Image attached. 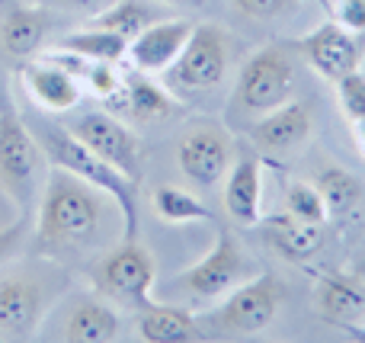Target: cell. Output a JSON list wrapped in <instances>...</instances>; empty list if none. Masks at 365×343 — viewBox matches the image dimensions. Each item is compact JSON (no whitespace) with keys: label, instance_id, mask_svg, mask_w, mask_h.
<instances>
[{"label":"cell","instance_id":"obj_15","mask_svg":"<svg viewBox=\"0 0 365 343\" xmlns=\"http://www.w3.org/2000/svg\"><path fill=\"white\" fill-rule=\"evenodd\" d=\"M221 203L227 215L244 228L263 222V160L257 154L237 158L227 167Z\"/></svg>","mask_w":365,"mask_h":343},{"label":"cell","instance_id":"obj_33","mask_svg":"<svg viewBox=\"0 0 365 343\" xmlns=\"http://www.w3.org/2000/svg\"><path fill=\"white\" fill-rule=\"evenodd\" d=\"M343 331H346V334H349V337H353V340L365 343V327H359V324H346V321H343Z\"/></svg>","mask_w":365,"mask_h":343},{"label":"cell","instance_id":"obj_28","mask_svg":"<svg viewBox=\"0 0 365 343\" xmlns=\"http://www.w3.org/2000/svg\"><path fill=\"white\" fill-rule=\"evenodd\" d=\"M285 212L292 218H302V222H311V225H324L330 215L321 190L311 183H302V180L289 183V190H285Z\"/></svg>","mask_w":365,"mask_h":343},{"label":"cell","instance_id":"obj_7","mask_svg":"<svg viewBox=\"0 0 365 343\" xmlns=\"http://www.w3.org/2000/svg\"><path fill=\"white\" fill-rule=\"evenodd\" d=\"M250 276H257L253 260L240 250L231 231H218V241L212 244V250L195 267H189L186 273L177 276V286L199 295V299H221L231 289H237L240 282H247Z\"/></svg>","mask_w":365,"mask_h":343},{"label":"cell","instance_id":"obj_25","mask_svg":"<svg viewBox=\"0 0 365 343\" xmlns=\"http://www.w3.org/2000/svg\"><path fill=\"white\" fill-rule=\"evenodd\" d=\"M317 190H321L324 205H327L330 215H346V212H353L359 205L365 186L356 173L343 170V167H327L317 177Z\"/></svg>","mask_w":365,"mask_h":343},{"label":"cell","instance_id":"obj_5","mask_svg":"<svg viewBox=\"0 0 365 343\" xmlns=\"http://www.w3.org/2000/svg\"><path fill=\"white\" fill-rule=\"evenodd\" d=\"M71 132H74L96 158H103L109 167H115L122 177L132 180L135 186L145 183V145H141V138L125 122H119L109 113L93 109V113L81 116V119L71 126Z\"/></svg>","mask_w":365,"mask_h":343},{"label":"cell","instance_id":"obj_19","mask_svg":"<svg viewBox=\"0 0 365 343\" xmlns=\"http://www.w3.org/2000/svg\"><path fill=\"white\" fill-rule=\"evenodd\" d=\"M48 19L36 6H13L0 19V48L10 58H29L42 48Z\"/></svg>","mask_w":365,"mask_h":343},{"label":"cell","instance_id":"obj_30","mask_svg":"<svg viewBox=\"0 0 365 343\" xmlns=\"http://www.w3.org/2000/svg\"><path fill=\"white\" fill-rule=\"evenodd\" d=\"M330 19H336L343 29H349L365 42V0H334Z\"/></svg>","mask_w":365,"mask_h":343},{"label":"cell","instance_id":"obj_21","mask_svg":"<svg viewBox=\"0 0 365 343\" xmlns=\"http://www.w3.org/2000/svg\"><path fill=\"white\" fill-rule=\"evenodd\" d=\"M55 48L71 51L77 58H87V61H125L128 55V39L115 36L109 29H100V26H87V29H77L71 36L58 39Z\"/></svg>","mask_w":365,"mask_h":343},{"label":"cell","instance_id":"obj_29","mask_svg":"<svg viewBox=\"0 0 365 343\" xmlns=\"http://www.w3.org/2000/svg\"><path fill=\"white\" fill-rule=\"evenodd\" d=\"M336 87V103H340V113L346 116L349 122H362L365 119V74L362 71H353V74L340 77L334 83Z\"/></svg>","mask_w":365,"mask_h":343},{"label":"cell","instance_id":"obj_22","mask_svg":"<svg viewBox=\"0 0 365 343\" xmlns=\"http://www.w3.org/2000/svg\"><path fill=\"white\" fill-rule=\"evenodd\" d=\"M321 228L324 225H311V222H302V218H292L289 212L269 218L272 241H276V247L282 250L289 260H308V257H314L324 244Z\"/></svg>","mask_w":365,"mask_h":343},{"label":"cell","instance_id":"obj_1","mask_svg":"<svg viewBox=\"0 0 365 343\" xmlns=\"http://www.w3.org/2000/svg\"><path fill=\"white\" fill-rule=\"evenodd\" d=\"M29 128H32V135H36L38 148H42V158L48 160L51 167H61V170L81 177L83 183L106 193L115 203V209L122 212L125 241H138V186L128 177H122L115 167H109L103 158H96L71 128L58 126V122H48V119H38L36 126H29Z\"/></svg>","mask_w":365,"mask_h":343},{"label":"cell","instance_id":"obj_2","mask_svg":"<svg viewBox=\"0 0 365 343\" xmlns=\"http://www.w3.org/2000/svg\"><path fill=\"white\" fill-rule=\"evenodd\" d=\"M96 186L83 183L81 177L51 167L38 199V237L58 247H83L100 235L103 205Z\"/></svg>","mask_w":365,"mask_h":343},{"label":"cell","instance_id":"obj_13","mask_svg":"<svg viewBox=\"0 0 365 343\" xmlns=\"http://www.w3.org/2000/svg\"><path fill=\"white\" fill-rule=\"evenodd\" d=\"M45 312L42 289L23 273L0 276V340H29Z\"/></svg>","mask_w":365,"mask_h":343},{"label":"cell","instance_id":"obj_24","mask_svg":"<svg viewBox=\"0 0 365 343\" xmlns=\"http://www.w3.org/2000/svg\"><path fill=\"white\" fill-rule=\"evenodd\" d=\"M151 209L158 212L160 222L186 225V222H212L215 212L192 193L177 190V186H154L151 190Z\"/></svg>","mask_w":365,"mask_h":343},{"label":"cell","instance_id":"obj_31","mask_svg":"<svg viewBox=\"0 0 365 343\" xmlns=\"http://www.w3.org/2000/svg\"><path fill=\"white\" fill-rule=\"evenodd\" d=\"M289 4L292 0H234V6H237L244 16H253V19H272Z\"/></svg>","mask_w":365,"mask_h":343},{"label":"cell","instance_id":"obj_11","mask_svg":"<svg viewBox=\"0 0 365 343\" xmlns=\"http://www.w3.org/2000/svg\"><path fill=\"white\" fill-rule=\"evenodd\" d=\"M295 48L302 51V58L311 64L314 74L336 83L340 77L359 71L365 42L359 36H353L349 29H343L336 19H327V23L314 26L308 36L295 39Z\"/></svg>","mask_w":365,"mask_h":343},{"label":"cell","instance_id":"obj_17","mask_svg":"<svg viewBox=\"0 0 365 343\" xmlns=\"http://www.w3.org/2000/svg\"><path fill=\"white\" fill-rule=\"evenodd\" d=\"M138 334L148 343H192V340H205L202 327L195 324V318L182 308L173 305H145L138 312Z\"/></svg>","mask_w":365,"mask_h":343},{"label":"cell","instance_id":"obj_14","mask_svg":"<svg viewBox=\"0 0 365 343\" xmlns=\"http://www.w3.org/2000/svg\"><path fill=\"white\" fill-rule=\"evenodd\" d=\"M19 77H23L29 100L42 106L45 113H68L83 96V83L77 81L74 71H68L64 64L51 61L45 55H38L36 61H26L19 68Z\"/></svg>","mask_w":365,"mask_h":343},{"label":"cell","instance_id":"obj_23","mask_svg":"<svg viewBox=\"0 0 365 343\" xmlns=\"http://www.w3.org/2000/svg\"><path fill=\"white\" fill-rule=\"evenodd\" d=\"M154 19H160L158 10H154L151 4H145V0H115V4H109L106 10L96 13V16L90 19V26L109 29V32H115V36L132 42L145 26L154 23Z\"/></svg>","mask_w":365,"mask_h":343},{"label":"cell","instance_id":"obj_36","mask_svg":"<svg viewBox=\"0 0 365 343\" xmlns=\"http://www.w3.org/2000/svg\"><path fill=\"white\" fill-rule=\"evenodd\" d=\"M160 4H199V0H160Z\"/></svg>","mask_w":365,"mask_h":343},{"label":"cell","instance_id":"obj_34","mask_svg":"<svg viewBox=\"0 0 365 343\" xmlns=\"http://www.w3.org/2000/svg\"><path fill=\"white\" fill-rule=\"evenodd\" d=\"M356 138H359V148H362V154H365V119L356 122Z\"/></svg>","mask_w":365,"mask_h":343},{"label":"cell","instance_id":"obj_12","mask_svg":"<svg viewBox=\"0 0 365 343\" xmlns=\"http://www.w3.org/2000/svg\"><path fill=\"white\" fill-rule=\"evenodd\" d=\"M195 26L189 19H154L128 42V61L141 74H164L180 58L182 45L189 42Z\"/></svg>","mask_w":365,"mask_h":343},{"label":"cell","instance_id":"obj_32","mask_svg":"<svg viewBox=\"0 0 365 343\" xmlns=\"http://www.w3.org/2000/svg\"><path fill=\"white\" fill-rule=\"evenodd\" d=\"M16 237H19V228H6V231H0V260H4V257L10 254V247L16 244Z\"/></svg>","mask_w":365,"mask_h":343},{"label":"cell","instance_id":"obj_27","mask_svg":"<svg viewBox=\"0 0 365 343\" xmlns=\"http://www.w3.org/2000/svg\"><path fill=\"white\" fill-rule=\"evenodd\" d=\"M77 77L87 83V90L96 100H119L122 87H125V74H122L119 64H113V61H87V58H83Z\"/></svg>","mask_w":365,"mask_h":343},{"label":"cell","instance_id":"obj_6","mask_svg":"<svg viewBox=\"0 0 365 343\" xmlns=\"http://www.w3.org/2000/svg\"><path fill=\"white\" fill-rule=\"evenodd\" d=\"M167 81L173 87L192 90H215L227 74V36L221 26L215 23H199L189 36V42L182 45L180 58L164 71Z\"/></svg>","mask_w":365,"mask_h":343},{"label":"cell","instance_id":"obj_20","mask_svg":"<svg viewBox=\"0 0 365 343\" xmlns=\"http://www.w3.org/2000/svg\"><path fill=\"white\" fill-rule=\"evenodd\" d=\"M119 103L141 122L164 119V116H170L180 106L170 96V90H164L158 81H151V74H141V71L125 74V87H122Z\"/></svg>","mask_w":365,"mask_h":343},{"label":"cell","instance_id":"obj_16","mask_svg":"<svg viewBox=\"0 0 365 343\" xmlns=\"http://www.w3.org/2000/svg\"><path fill=\"white\" fill-rule=\"evenodd\" d=\"M311 135V109L304 103H282L250 126V141L263 154H285L304 145Z\"/></svg>","mask_w":365,"mask_h":343},{"label":"cell","instance_id":"obj_35","mask_svg":"<svg viewBox=\"0 0 365 343\" xmlns=\"http://www.w3.org/2000/svg\"><path fill=\"white\" fill-rule=\"evenodd\" d=\"M61 4H71V6H96L103 0H61Z\"/></svg>","mask_w":365,"mask_h":343},{"label":"cell","instance_id":"obj_10","mask_svg":"<svg viewBox=\"0 0 365 343\" xmlns=\"http://www.w3.org/2000/svg\"><path fill=\"white\" fill-rule=\"evenodd\" d=\"M177 164L182 177L199 190L218 186L231 167V141H227L225 128H218L215 122L189 126L177 145Z\"/></svg>","mask_w":365,"mask_h":343},{"label":"cell","instance_id":"obj_3","mask_svg":"<svg viewBox=\"0 0 365 343\" xmlns=\"http://www.w3.org/2000/svg\"><path fill=\"white\" fill-rule=\"evenodd\" d=\"M295 64L279 45H266V48L253 51L247 64L240 68L237 83H234V109L247 116H263L279 109L282 103L292 100L295 93Z\"/></svg>","mask_w":365,"mask_h":343},{"label":"cell","instance_id":"obj_9","mask_svg":"<svg viewBox=\"0 0 365 343\" xmlns=\"http://www.w3.org/2000/svg\"><path fill=\"white\" fill-rule=\"evenodd\" d=\"M279 299V282L269 273H257L225 295L215 321L225 334H259L276 321Z\"/></svg>","mask_w":365,"mask_h":343},{"label":"cell","instance_id":"obj_8","mask_svg":"<svg viewBox=\"0 0 365 343\" xmlns=\"http://www.w3.org/2000/svg\"><path fill=\"white\" fill-rule=\"evenodd\" d=\"M154 257L148 254V247H141L138 241H125L115 250H109L100 260V270H96V280H100V289L115 299L119 305L135 308L141 312L145 305H151V289H154Z\"/></svg>","mask_w":365,"mask_h":343},{"label":"cell","instance_id":"obj_18","mask_svg":"<svg viewBox=\"0 0 365 343\" xmlns=\"http://www.w3.org/2000/svg\"><path fill=\"white\" fill-rule=\"evenodd\" d=\"M122 334L119 314L100 299H81L68 314L64 324V340L71 343H109Z\"/></svg>","mask_w":365,"mask_h":343},{"label":"cell","instance_id":"obj_37","mask_svg":"<svg viewBox=\"0 0 365 343\" xmlns=\"http://www.w3.org/2000/svg\"><path fill=\"white\" fill-rule=\"evenodd\" d=\"M10 4H19V0H0V6H10Z\"/></svg>","mask_w":365,"mask_h":343},{"label":"cell","instance_id":"obj_4","mask_svg":"<svg viewBox=\"0 0 365 343\" xmlns=\"http://www.w3.org/2000/svg\"><path fill=\"white\" fill-rule=\"evenodd\" d=\"M38 164H42V148L29 122L4 106L0 109V186L23 212L36 209L38 203Z\"/></svg>","mask_w":365,"mask_h":343},{"label":"cell","instance_id":"obj_26","mask_svg":"<svg viewBox=\"0 0 365 343\" xmlns=\"http://www.w3.org/2000/svg\"><path fill=\"white\" fill-rule=\"evenodd\" d=\"M317 305L330 318H346L353 312H365V295L340 276H321L317 280Z\"/></svg>","mask_w":365,"mask_h":343}]
</instances>
